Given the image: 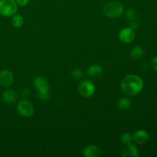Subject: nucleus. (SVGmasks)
Masks as SVG:
<instances>
[{"mask_svg":"<svg viewBox=\"0 0 157 157\" xmlns=\"http://www.w3.org/2000/svg\"><path fill=\"white\" fill-rule=\"evenodd\" d=\"M34 87L38 91V97L41 101H46L49 97V84L43 76H38L34 79Z\"/></svg>","mask_w":157,"mask_h":157,"instance_id":"obj_2","label":"nucleus"},{"mask_svg":"<svg viewBox=\"0 0 157 157\" xmlns=\"http://www.w3.org/2000/svg\"><path fill=\"white\" fill-rule=\"evenodd\" d=\"M16 2L17 5L21 6H25L29 2V0H15Z\"/></svg>","mask_w":157,"mask_h":157,"instance_id":"obj_21","label":"nucleus"},{"mask_svg":"<svg viewBox=\"0 0 157 157\" xmlns=\"http://www.w3.org/2000/svg\"><path fill=\"white\" fill-rule=\"evenodd\" d=\"M103 67L99 64H92L87 68V75L90 78H96L103 75Z\"/></svg>","mask_w":157,"mask_h":157,"instance_id":"obj_13","label":"nucleus"},{"mask_svg":"<svg viewBox=\"0 0 157 157\" xmlns=\"http://www.w3.org/2000/svg\"><path fill=\"white\" fill-rule=\"evenodd\" d=\"M21 94H22L23 97H25V98H28V97L30 96L31 94V90L29 88H24L22 89V91H21Z\"/></svg>","mask_w":157,"mask_h":157,"instance_id":"obj_20","label":"nucleus"},{"mask_svg":"<svg viewBox=\"0 0 157 157\" xmlns=\"http://www.w3.org/2000/svg\"><path fill=\"white\" fill-rule=\"evenodd\" d=\"M118 37H119L120 41L126 43V44H128V43L132 42L136 37L135 30L130 27L124 28L122 30L120 31Z\"/></svg>","mask_w":157,"mask_h":157,"instance_id":"obj_7","label":"nucleus"},{"mask_svg":"<svg viewBox=\"0 0 157 157\" xmlns=\"http://www.w3.org/2000/svg\"><path fill=\"white\" fill-rule=\"evenodd\" d=\"M17 110L23 117H31L34 113V107L28 100H21L17 104Z\"/></svg>","mask_w":157,"mask_h":157,"instance_id":"obj_6","label":"nucleus"},{"mask_svg":"<svg viewBox=\"0 0 157 157\" xmlns=\"http://www.w3.org/2000/svg\"><path fill=\"white\" fill-rule=\"evenodd\" d=\"M2 98L7 104H13L18 99V94L13 89H8L2 93Z\"/></svg>","mask_w":157,"mask_h":157,"instance_id":"obj_11","label":"nucleus"},{"mask_svg":"<svg viewBox=\"0 0 157 157\" xmlns=\"http://www.w3.org/2000/svg\"><path fill=\"white\" fill-rule=\"evenodd\" d=\"M96 91V87L89 80H84L78 86V92L84 98H90Z\"/></svg>","mask_w":157,"mask_h":157,"instance_id":"obj_5","label":"nucleus"},{"mask_svg":"<svg viewBox=\"0 0 157 157\" xmlns=\"http://www.w3.org/2000/svg\"><path fill=\"white\" fill-rule=\"evenodd\" d=\"M150 140L149 133L146 130H139L133 134V140L138 145H144Z\"/></svg>","mask_w":157,"mask_h":157,"instance_id":"obj_9","label":"nucleus"},{"mask_svg":"<svg viewBox=\"0 0 157 157\" xmlns=\"http://www.w3.org/2000/svg\"><path fill=\"white\" fill-rule=\"evenodd\" d=\"M11 23H12V26L15 29H19L24 24V18H23L22 15L20 14H16L12 15V18L11 19Z\"/></svg>","mask_w":157,"mask_h":157,"instance_id":"obj_16","label":"nucleus"},{"mask_svg":"<svg viewBox=\"0 0 157 157\" xmlns=\"http://www.w3.org/2000/svg\"><path fill=\"white\" fill-rule=\"evenodd\" d=\"M14 81L13 74L9 70H2L0 72V84L2 87H9L12 85Z\"/></svg>","mask_w":157,"mask_h":157,"instance_id":"obj_8","label":"nucleus"},{"mask_svg":"<svg viewBox=\"0 0 157 157\" xmlns=\"http://www.w3.org/2000/svg\"><path fill=\"white\" fill-rule=\"evenodd\" d=\"M124 6L121 2L117 1L108 2L103 7V12L109 18H117L121 16L124 12Z\"/></svg>","mask_w":157,"mask_h":157,"instance_id":"obj_3","label":"nucleus"},{"mask_svg":"<svg viewBox=\"0 0 157 157\" xmlns=\"http://www.w3.org/2000/svg\"><path fill=\"white\" fill-rule=\"evenodd\" d=\"M102 154V151L96 145H89L85 147L83 151V156L85 157H99Z\"/></svg>","mask_w":157,"mask_h":157,"instance_id":"obj_10","label":"nucleus"},{"mask_svg":"<svg viewBox=\"0 0 157 157\" xmlns=\"http://www.w3.org/2000/svg\"><path fill=\"white\" fill-rule=\"evenodd\" d=\"M121 155L124 157H138L139 152H138V149L136 148V147H135L133 144L130 143V144H127L126 147L123 149Z\"/></svg>","mask_w":157,"mask_h":157,"instance_id":"obj_12","label":"nucleus"},{"mask_svg":"<svg viewBox=\"0 0 157 157\" xmlns=\"http://www.w3.org/2000/svg\"><path fill=\"white\" fill-rule=\"evenodd\" d=\"M132 105V101L128 98H120L117 101V107L121 110H127L130 108Z\"/></svg>","mask_w":157,"mask_h":157,"instance_id":"obj_14","label":"nucleus"},{"mask_svg":"<svg viewBox=\"0 0 157 157\" xmlns=\"http://www.w3.org/2000/svg\"><path fill=\"white\" fill-rule=\"evenodd\" d=\"M18 5L15 0H0V15L9 17L15 15Z\"/></svg>","mask_w":157,"mask_h":157,"instance_id":"obj_4","label":"nucleus"},{"mask_svg":"<svg viewBox=\"0 0 157 157\" xmlns=\"http://www.w3.org/2000/svg\"><path fill=\"white\" fill-rule=\"evenodd\" d=\"M152 66H153V68L154 69L155 71L157 73V56L155 57L152 61Z\"/></svg>","mask_w":157,"mask_h":157,"instance_id":"obj_22","label":"nucleus"},{"mask_svg":"<svg viewBox=\"0 0 157 157\" xmlns=\"http://www.w3.org/2000/svg\"><path fill=\"white\" fill-rule=\"evenodd\" d=\"M121 142L124 144H129L133 141V135L130 134V133H123L121 137Z\"/></svg>","mask_w":157,"mask_h":157,"instance_id":"obj_18","label":"nucleus"},{"mask_svg":"<svg viewBox=\"0 0 157 157\" xmlns=\"http://www.w3.org/2000/svg\"><path fill=\"white\" fill-rule=\"evenodd\" d=\"M144 83L142 78L136 75H129L124 77L121 82V88L127 96L133 97L142 91Z\"/></svg>","mask_w":157,"mask_h":157,"instance_id":"obj_1","label":"nucleus"},{"mask_svg":"<svg viewBox=\"0 0 157 157\" xmlns=\"http://www.w3.org/2000/svg\"><path fill=\"white\" fill-rule=\"evenodd\" d=\"M144 55V50L141 46H135L130 52V56L133 60H140Z\"/></svg>","mask_w":157,"mask_h":157,"instance_id":"obj_15","label":"nucleus"},{"mask_svg":"<svg viewBox=\"0 0 157 157\" xmlns=\"http://www.w3.org/2000/svg\"><path fill=\"white\" fill-rule=\"evenodd\" d=\"M72 78L75 80H80L81 79V78L83 77V71L80 68H75L72 71L71 73Z\"/></svg>","mask_w":157,"mask_h":157,"instance_id":"obj_19","label":"nucleus"},{"mask_svg":"<svg viewBox=\"0 0 157 157\" xmlns=\"http://www.w3.org/2000/svg\"><path fill=\"white\" fill-rule=\"evenodd\" d=\"M126 18L129 21V23L134 22V21H137V18L138 15L137 12H136V10L133 9H129L128 10H127L125 13Z\"/></svg>","mask_w":157,"mask_h":157,"instance_id":"obj_17","label":"nucleus"}]
</instances>
